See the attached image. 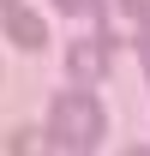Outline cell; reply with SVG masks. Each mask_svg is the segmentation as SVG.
Instances as JSON below:
<instances>
[{
  "instance_id": "obj_6",
  "label": "cell",
  "mask_w": 150,
  "mask_h": 156,
  "mask_svg": "<svg viewBox=\"0 0 150 156\" xmlns=\"http://www.w3.org/2000/svg\"><path fill=\"white\" fill-rule=\"evenodd\" d=\"M126 156H150V144H132V150H126Z\"/></svg>"
},
{
  "instance_id": "obj_3",
  "label": "cell",
  "mask_w": 150,
  "mask_h": 156,
  "mask_svg": "<svg viewBox=\"0 0 150 156\" xmlns=\"http://www.w3.org/2000/svg\"><path fill=\"white\" fill-rule=\"evenodd\" d=\"M0 24H6V36L18 42V48H42V42H48V24H42L30 6H18V0L0 6Z\"/></svg>"
},
{
  "instance_id": "obj_7",
  "label": "cell",
  "mask_w": 150,
  "mask_h": 156,
  "mask_svg": "<svg viewBox=\"0 0 150 156\" xmlns=\"http://www.w3.org/2000/svg\"><path fill=\"white\" fill-rule=\"evenodd\" d=\"M54 156H84V150H66V144H54Z\"/></svg>"
},
{
  "instance_id": "obj_2",
  "label": "cell",
  "mask_w": 150,
  "mask_h": 156,
  "mask_svg": "<svg viewBox=\"0 0 150 156\" xmlns=\"http://www.w3.org/2000/svg\"><path fill=\"white\" fill-rule=\"evenodd\" d=\"M108 66H114V42L108 36H78V42H66V72H72V84L90 90Z\"/></svg>"
},
{
  "instance_id": "obj_10",
  "label": "cell",
  "mask_w": 150,
  "mask_h": 156,
  "mask_svg": "<svg viewBox=\"0 0 150 156\" xmlns=\"http://www.w3.org/2000/svg\"><path fill=\"white\" fill-rule=\"evenodd\" d=\"M0 6H12V0H0Z\"/></svg>"
},
{
  "instance_id": "obj_4",
  "label": "cell",
  "mask_w": 150,
  "mask_h": 156,
  "mask_svg": "<svg viewBox=\"0 0 150 156\" xmlns=\"http://www.w3.org/2000/svg\"><path fill=\"white\" fill-rule=\"evenodd\" d=\"M6 156H54V132H42V126H18V132L6 138Z\"/></svg>"
},
{
  "instance_id": "obj_9",
  "label": "cell",
  "mask_w": 150,
  "mask_h": 156,
  "mask_svg": "<svg viewBox=\"0 0 150 156\" xmlns=\"http://www.w3.org/2000/svg\"><path fill=\"white\" fill-rule=\"evenodd\" d=\"M138 48H144V66H150V36H144V42H138Z\"/></svg>"
},
{
  "instance_id": "obj_5",
  "label": "cell",
  "mask_w": 150,
  "mask_h": 156,
  "mask_svg": "<svg viewBox=\"0 0 150 156\" xmlns=\"http://www.w3.org/2000/svg\"><path fill=\"white\" fill-rule=\"evenodd\" d=\"M54 6H60V12H90L96 0H54Z\"/></svg>"
},
{
  "instance_id": "obj_1",
  "label": "cell",
  "mask_w": 150,
  "mask_h": 156,
  "mask_svg": "<svg viewBox=\"0 0 150 156\" xmlns=\"http://www.w3.org/2000/svg\"><path fill=\"white\" fill-rule=\"evenodd\" d=\"M102 126H108V114H102V102L78 84V90H60L54 108H48V132H54V144H66V150H90L96 138H102Z\"/></svg>"
},
{
  "instance_id": "obj_8",
  "label": "cell",
  "mask_w": 150,
  "mask_h": 156,
  "mask_svg": "<svg viewBox=\"0 0 150 156\" xmlns=\"http://www.w3.org/2000/svg\"><path fill=\"white\" fill-rule=\"evenodd\" d=\"M132 6H138V12H144V18H150V0H132Z\"/></svg>"
}]
</instances>
